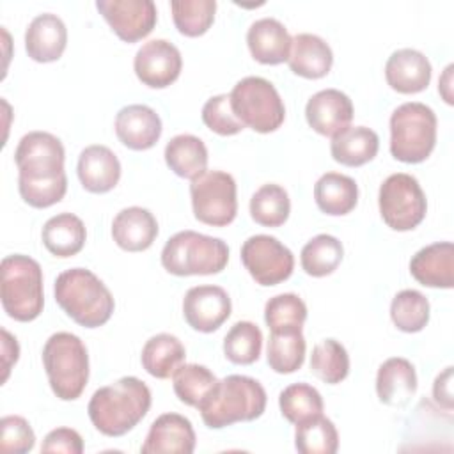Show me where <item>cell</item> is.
Listing matches in <instances>:
<instances>
[{"mask_svg":"<svg viewBox=\"0 0 454 454\" xmlns=\"http://www.w3.org/2000/svg\"><path fill=\"white\" fill-rule=\"evenodd\" d=\"M62 142L48 131H30L21 137L14 151L18 165V190L21 199L37 209L60 202L67 192Z\"/></svg>","mask_w":454,"mask_h":454,"instance_id":"6da1fadb","label":"cell"},{"mask_svg":"<svg viewBox=\"0 0 454 454\" xmlns=\"http://www.w3.org/2000/svg\"><path fill=\"white\" fill-rule=\"evenodd\" d=\"M153 403L149 387L135 378L124 376L98 388L87 406L92 426L105 436L129 433L149 411Z\"/></svg>","mask_w":454,"mask_h":454,"instance_id":"7a4b0ae2","label":"cell"},{"mask_svg":"<svg viewBox=\"0 0 454 454\" xmlns=\"http://www.w3.org/2000/svg\"><path fill=\"white\" fill-rule=\"evenodd\" d=\"M264 387L243 374H229L218 380L209 395L197 408L204 424L211 429H222L236 422H252L266 410Z\"/></svg>","mask_w":454,"mask_h":454,"instance_id":"3957f363","label":"cell"},{"mask_svg":"<svg viewBox=\"0 0 454 454\" xmlns=\"http://www.w3.org/2000/svg\"><path fill=\"white\" fill-rule=\"evenodd\" d=\"M55 301L80 326L99 328L114 314L110 289L90 270L71 268L55 278Z\"/></svg>","mask_w":454,"mask_h":454,"instance_id":"277c9868","label":"cell"},{"mask_svg":"<svg viewBox=\"0 0 454 454\" xmlns=\"http://www.w3.org/2000/svg\"><path fill=\"white\" fill-rule=\"evenodd\" d=\"M2 307L9 317L28 323L39 317L44 307L43 270L39 262L23 254H12L0 264Z\"/></svg>","mask_w":454,"mask_h":454,"instance_id":"5b68a950","label":"cell"},{"mask_svg":"<svg viewBox=\"0 0 454 454\" xmlns=\"http://www.w3.org/2000/svg\"><path fill=\"white\" fill-rule=\"evenodd\" d=\"M43 365L53 394L74 401L89 381V353L82 339L69 332L50 335L43 348Z\"/></svg>","mask_w":454,"mask_h":454,"instance_id":"8992f818","label":"cell"},{"mask_svg":"<svg viewBox=\"0 0 454 454\" xmlns=\"http://www.w3.org/2000/svg\"><path fill=\"white\" fill-rule=\"evenodd\" d=\"M227 262V243L195 231L176 232L161 250V266L177 277L216 275L223 271Z\"/></svg>","mask_w":454,"mask_h":454,"instance_id":"52a82bcc","label":"cell"},{"mask_svg":"<svg viewBox=\"0 0 454 454\" xmlns=\"http://www.w3.org/2000/svg\"><path fill=\"white\" fill-rule=\"evenodd\" d=\"M436 115L424 103L399 105L390 115V153L403 163L424 161L436 145Z\"/></svg>","mask_w":454,"mask_h":454,"instance_id":"ba28073f","label":"cell"},{"mask_svg":"<svg viewBox=\"0 0 454 454\" xmlns=\"http://www.w3.org/2000/svg\"><path fill=\"white\" fill-rule=\"evenodd\" d=\"M234 115L257 133L278 129L286 119L284 101L271 82L261 76L241 78L229 94Z\"/></svg>","mask_w":454,"mask_h":454,"instance_id":"9c48e42d","label":"cell"},{"mask_svg":"<svg viewBox=\"0 0 454 454\" xmlns=\"http://www.w3.org/2000/svg\"><path fill=\"white\" fill-rule=\"evenodd\" d=\"M193 215L199 222L225 227L238 215L236 181L223 170H204L190 183Z\"/></svg>","mask_w":454,"mask_h":454,"instance_id":"30bf717a","label":"cell"},{"mask_svg":"<svg viewBox=\"0 0 454 454\" xmlns=\"http://www.w3.org/2000/svg\"><path fill=\"white\" fill-rule=\"evenodd\" d=\"M378 206L383 222L399 232L415 229L427 211L424 190L413 176L404 172L392 174L381 183Z\"/></svg>","mask_w":454,"mask_h":454,"instance_id":"8fae6325","label":"cell"},{"mask_svg":"<svg viewBox=\"0 0 454 454\" xmlns=\"http://www.w3.org/2000/svg\"><path fill=\"white\" fill-rule=\"evenodd\" d=\"M241 262L250 277L264 287L287 280L294 270L293 252L268 234L250 236L241 245Z\"/></svg>","mask_w":454,"mask_h":454,"instance_id":"7c38bea8","label":"cell"},{"mask_svg":"<svg viewBox=\"0 0 454 454\" xmlns=\"http://www.w3.org/2000/svg\"><path fill=\"white\" fill-rule=\"evenodd\" d=\"M96 9L117 37L126 43H137L147 37L158 21V11L153 0H98Z\"/></svg>","mask_w":454,"mask_h":454,"instance_id":"4fadbf2b","label":"cell"},{"mask_svg":"<svg viewBox=\"0 0 454 454\" xmlns=\"http://www.w3.org/2000/svg\"><path fill=\"white\" fill-rule=\"evenodd\" d=\"M133 69L137 78L151 89L172 85L183 69V57L177 46L167 39H151L135 53Z\"/></svg>","mask_w":454,"mask_h":454,"instance_id":"5bb4252c","label":"cell"},{"mask_svg":"<svg viewBox=\"0 0 454 454\" xmlns=\"http://www.w3.org/2000/svg\"><path fill=\"white\" fill-rule=\"evenodd\" d=\"M232 303L220 286H195L183 298V316L186 323L202 333L218 330L231 316Z\"/></svg>","mask_w":454,"mask_h":454,"instance_id":"9a60e30c","label":"cell"},{"mask_svg":"<svg viewBox=\"0 0 454 454\" xmlns=\"http://www.w3.org/2000/svg\"><path fill=\"white\" fill-rule=\"evenodd\" d=\"M305 119L316 133L333 138L351 124L353 103L337 89H323L307 101Z\"/></svg>","mask_w":454,"mask_h":454,"instance_id":"2e32d148","label":"cell"},{"mask_svg":"<svg viewBox=\"0 0 454 454\" xmlns=\"http://www.w3.org/2000/svg\"><path fill=\"white\" fill-rule=\"evenodd\" d=\"M192 422L179 413H163L149 427L142 454H192L195 449Z\"/></svg>","mask_w":454,"mask_h":454,"instance_id":"e0dca14e","label":"cell"},{"mask_svg":"<svg viewBox=\"0 0 454 454\" xmlns=\"http://www.w3.org/2000/svg\"><path fill=\"white\" fill-rule=\"evenodd\" d=\"M115 135L133 151L151 149L161 137V119L147 105L122 106L115 115Z\"/></svg>","mask_w":454,"mask_h":454,"instance_id":"ac0fdd59","label":"cell"},{"mask_svg":"<svg viewBox=\"0 0 454 454\" xmlns=\"http://www.w3.org/2000/svg\"><path fill=\"white\" fill-rule=\"evenodd\" d=\"M429 59L413 48L395 50L385 64L387 83L399 94H417L431 82Z\"/></svg>","mask_w":454,"mask_h":454,"instance_id":"d6986e66","label":"cell"},{"mask_svg":"<svg viewBox=\"0 0 454 454\" xmlns=\"http://www.w3.org/2000/svg\"><path fill=\"white\" fill-rule=\"evenodd\" d=\"M410 273L426 287L450 289L454 286V245L438 241L420 248L410 261Z\"/></svg>","mask_w":454,"mask_h":454,"instance_id":"ffe728a7","label":"cell"},{"mask_svg":"<svg viewBox=\"0 0 454 454\" xmlns=\"http://www.w3.org/2000/svg\"><path fill=\"white\" fill-rule=\"evenodd\" d=\"M67 44L66 23L51 12L37 14L27 27L25 50L35 62H55Z\"/></svg>","mask_w":454,"mask_h":454,"instance_id":"44dd1931","label":"cell"},{"mask_svg":"<svg viewBox=\"0 0 454 454\" xmlns=\"http://www.w3.org/2000/svg\"><path fill=\"white\" fill-rule=\"evenodd\" d=\"M78 179L90 193H106L121 179V161L106 145H89L78 156Z\"/></svg>","mask_w":454,"mask_h":454,"instance_id":"7402d4cb","label":"cell"},{"mask_svg":"<svg viewBox=\"0 0 454 454\" xmlns=\"http://www.w3.org/2000/svg\"><path fill=\"white\" fill-rule=\"evenodd\" d=\"M158 236L154 215L140 206L121 209L112 222V238L126 252L147 250Z\"/></svg>","mask_w":454,"mask_h":454,"instance_id":"603a6c76","label":"cell"},{"mask_svg":"<svg viewBox=\"0 0 454 454\" xmlns=\"http://www.w3.org/2000/svg\"><path fill=\"white\" fill-rule=\"evenodd\" d=\"M291 39L287 28L275 18L255 20L247 32V44L252 57L268 66L287 62Z\"/></svg>","mask_w":454,"mask_h":454,"instance_id":"cb8c5ba5","label":"cell"},{"mask_svg":"<svg viewBox=\"0 0 454 454\" xmlns=\"http://www.w3.org/2000/svg\"><path fill=\"white\" fill-rule=\"evenodd\" d=\"M417 392V372L410 360L392 356L385 360L376 374L378 399L387 406H406Z\"/></svg>","mask_w":454,"mask_h":454,"instance_id":"d4e9b609","label":"cell"},{"mask_svg":"<svg viewBox=\"0 0 454 454\" xmlns=\"http://www.w3.org/2000/svg\"><path fill=\"white\" fill-rule=\"evenodd\" d=\"M287 64L298 76L317 80L330 73L333 64V53L330 44L316 34H296L291 39V50Z\"/></svg>","mask_w":454,"mask_h":454,"instance_id":"484cf974","label":"cell"},{"mask_svg":"<svg viewBox=\"0 0 454 454\" xmlns=\"http://www.w3.org/2000/svg\"><path fill=\"white\" fill-rule=\"evenodd\" d=\"M380 149V138L367 126H348L332 138V158L346 167H360L369 163Z\"/></svg>","mask_w":454,"mask_h":454,"instance_id":"4316f807","label":"cell"},{"mask_svg":"<svg viewBox=\"0 0 454 454\" xmlns=\"http://www.w3.org/2000/svg\"><path fill=\"white\" fill-rule=\"evenodd\" d=\"M43 245L55 257H73L76 255L87 239V229L82 218L73 213H59L51 216L41 232Z\"/></svg>","mask_w":454,"mask_h":454,"instance_id":"83f0119b","label":"cell"},{"mask_svg":"<svg viewBox=\"0 0 454 454\" xmlns=\"http://www.w3.org/2000/svg\"><path fill=\"white\" fill-rule=\"evenodd\" d=\"M314 199L323 213L342 216L356 207L358 184L346 174L326 172L314 184Z\"/></svg>","mask_w":454,"mask_h":454,"instance_id":"f1b7e54d","label":"cell"},{"mask_svg":"<svg viewBox=\"0 0 454 454\" xmlns=\"http://www.w3.org/2000/svg\"><path fill=\"white\" fill-rule=\"evenodd\" d=\"M186 358L183 342L170 333H158L145 340L140 355L142 367L158 380L170 378Z\"/></svg>","mask_w":454,"mask_h":454,"instance_id":"f546056e","label":"cell"},{"mask_svg":"<svg viewBox=\"0 0 454 454\" xmlns=\"http://www.w3.org/2000/svg\"><path fill=\"white\" fill-rule=\"evenodd\" d=\"M165 161L168 168L184 179H193L207 170V147L190 133L172 137L165 145Z\"/></svg>","mask_w":454,"mask_h":454,"instance_id":"4dcf8cb0","label":"cell"},{"mask_svg":"<svg viewBox=\"0 0 454 454\" xmlns=\"http://www.w3.org/2000/svg\"><path fill=\"white\" fill-rule=\"evenodd\" d=\"M294 447L301 454H335L339 433L330 419L317 413L296 424Z\"/></svg>","mask_w":454,"mask_h":454,"instance_id":"1f68e13d","label":"cell"},{"mask_svg":"<svg viewBox=\"0 0 454 454\" xmlns=\"http://www.w3.org/2000/svg\"><path fill=\"white\" fill-rule=\"evenodd\" d=\"M305 349L307 344L301 330L271 332L266 351L268 365L278 374L296 372L303 365Z\"/></svg>","mask_w":454,"mask_h":454,"instance_id":"d6a6232c","label":"cell"},{"mask_svg":"<svg viewBox=\"0 0 454 454\" xmlns=\"http://www.w3.org/2000/svg\"><path fill=\"white\" fill-rule=\"evenodd\" d=\"M342 243L332 234H317L305 243L300 254L301 268L310 277H326L342 262Z\"/></svg>","mask_w":454,"mask_h":454,"instance_id":"836d02e7","label":"cell"},{"mask_svg":"<svg viewBox=\"0 0 454 454\" xmlns=\"http://www.w3.org/2000/svg\"><path fill=\"white\" fill-rule=\"evenodd\" d=\"M289 213L291 200L280 184H262L250 199V216L259 225L280 227L287 222Z\"/></svg>","mask_w":454,"mask_h":454,"instance_id":"e575fe53","label":"cell"},{"mask_svg":"<svg viewBox=\"0 0 454 454\" xmlns=\"http://www.w3.org/2000/svg\"><path fill=\"white\" fill-rule=\"evenodd\" d=\"M216 383V376L206 365L199 364H183L172 374V387L177 399L193 408L200 406Z\"/></svg>","mask_w":454,"mask_h":454,"instance_id":"d590c367","label":"cell"},{"mask_svg":"<svg viewBox=\"0 0 454 454\" xmlns=\"http://www.w3.org/2000/svg\"><path fill=\"white\" fill-rule=\"evenodd\" d=\"M431 307L427 298L417 289L399 291L390 303L392 323L406 333H417L429 323Z\"/></svg>","mask_w":454,"mask_h":454,"instance_id":"8d00e7d4","label":"cell"},{"mask_svg":"<svg viewBox=\"0 0 454 454\" xmlns=\"http://www.w3.org/2000/svg\"><path fill=\"white\" fill-rule=\"evenodd\" d=\"M262 349V332L252 321H238L223 339L225 358L238 365H250L259 360Z\"/></svg>","mask_w":454,"mask_h":454,"instance_id":"74e56055","label":"cell"},{"mask_svg":"<svg viewBox=\"0 0 454 454\" xmlns=\"http://www.w3.org/2000/svg\"><path fill=\"white\" fill-rule=\"evenodd\" d=\"M310 371L325 383L337 385L349 374L346 348L335 339H323L310 355Z\"/></svg>","mask_w":454,"mask_h":454,"instance_id":"f35d334b","label":"cell"},{"mask_svg":"<svg viewBox=\"0 0 454 454\" xmlns=\"http://www.w3.org/2000/svg\"><path fill=\"white\" fill-rule=\"evenodd\" d=\"M172 20L176 28L186 37H199L209 30L215 21V0H172Z\"/></svg>","mask_w":454,"mask_h":454,"instance_id":"ab89813d","label":"cell"},{"mask_svg":"<svg viewBox=\"0 0 454 454\" xmlns=\"http://www.w3.org/2000/svg\"><path fill=\"white\" fill-rule=\"evenodd\" d=\"M278 406L287 422L298 424L312 415L323 413V397L309 383H293L280 392Z\"/></svg>","mask_w":454,"mask_h":454,"instance_id":"60d3db41","label":"cell"},{"mask_svg":"<svg viewBox=\"0 0 454 454\" xmlns=\"http://www.w3.org/2000/svg\"><path fill=\"white\" fill-rule=\"evenodd\" d=\"M307 319V305L294 293H282L270 298L264 305V321L270 332L301 330Z\"/></svg>","mask_w":454,"mask_h":454,"instance_id":"b9f144b4","label":"cell"},{"mask_svg":"<svg viewBox=\"0 0 454 454\" xmlns=\"http://www.w3.org/2000/svg\"><path fill=\"white\" fill-rule=\"evenodd\" d=\"M202 122L215 133L222 137H231L239 133L245 126L234 115L229 94H218L209 98L202 106Z\"/></svg>","mask_w":454,"mask_h":454,"instance_id":"7bdbcfd3","label":"cell"},{"mask_svg":"<svg viewBox=\"0 0 454 454\" xmlns=\"http://www.w3.org/2000/svg\"><path fill=\"white\" fill-rule=\"evenodd\" d=\"M0 449L4 452L25 454L30 452L35 445V434L28 420L20 415H5L0 420Z\"/></svg>","mask_w":454,"mask_h":454,"instance_id":"ee69618b","label":"cell"},{"mask_svg":"<svg viewBox=\"0 0 454 454\" xmlns=\"http://www.w3.org/2000/svg\"><path fill=\"white\" fill-rule=\"evenodd\" d=\"M41 452H64V454H82L83 438L76 429L57 427L50 431L41 445Z\"/></svg>","mask_w":454,"mask_h":454,"instance_id":"f6af8a7d","label":"cell"},{"mask_svg":"<svg viewBox=\"0 0 454 454\" xmlns=\"http://www.w3.org/2000/svg\"><path fill=\"white\" fill-rule=\"evenodd\" d=\"M450 385H452V367H445L443 372H440L434 380L433 385V397L434 401L443 406L445 410L452 408V392H450Z\"/></svg>","mask_w":454,"mask_h":454,"instance_id":"bcb514c9","label":"cell"},{"mask_svg":"<svg viewBox=\"0 0 454 454\" xmlns=\"http://www.w3.org/2000/svg\"><path fill=\"white\" fill-rule=\"evenodd\" d=\"M2 367H4V376H2V381L5 383L7 378H9V372H11V367L18 362L20 358V346H18V340L16 337H12L5 328H2Z\"/></svg>","mask_w":454,"mask_h":454,"instance_id":"7dc6e473","label":"cell"},{"mask_svg":"<svg viewBox=\"0 0 454 454\" xmlns=\"http://www.w3.org/2000/svg\"><path fill=\"white\" fill-rule=\"evenodd\" d=\"M452 69H454V66L449 64V66L445 67L442 78L438 80V92L442 94V98H443L445 103H449V105L454 103V99H452V90H450V89H452Z\"/></svg>","mask_w":454,"mask_h":454,"instance_id":"c3c4849f","label":"cell"}]
</instances>
